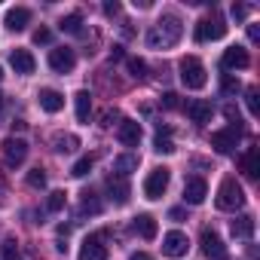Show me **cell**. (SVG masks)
<instances>
[{
    "label": "cell",
    "instance_id": "6da1fadb",
    "mask_svg": "<svg viewBox=\"0 0 260 260\" xmlns=\"http://www.w3.org/2000/svg\"><path fill=\"white\" fill-rule=\"evenodd\" d=\"M181 34H184V25H181V19L178 16H166V19H159V25H153L150 31H147V46H153V49H169V46H175L178 40H181Z\"/></svg>",
    "mask_w": 260,
    "mask_h": 260
},
{
    "label": "cell",
    "instance_id": "7a4b0ae2",
    "mask_svg": "<svg viewBox=\"0 0 260 260\" xmlns=\"http://www.w3.org/2000/svg\"><path fill=\"white\" fill-rule=\"evenodd\" d=\"M245 205V190H242V184L236 181V178H226L223 184H220V190H217V208L220 211H236V208H242Z\"/></svg>",
    "mask_w": 260,
    "mask_h": 260
},
{
    "label": "cell",
    "instance_id": "3957f363",
    "mask_svg": "<svg viewBox=\"0 0 260 260\" xmlns=\"http://www.w3.org/2000/svg\"><path fill=\"white\" fill-rule=\"evenodd\" d=\"M181 83L187 89H202L208 83V74H205V64L196 58V55H187L181 61Z\"/></svg>",
    "mask_w": 260,
    "mask_h": 260
},
{
    "label": "cell",
    "instance_id": "277c9868",
    "mask_svg": "<svg viewBox=\"0 0 260 260\" xmlns=\"http://www.w3.org/2000/svg\"><path fill=\"white\" fill-rule=\"evenodd\" d=\"M169 181H172V172H169V169H153V172L144 178V196H147V199H159V196L169 190Z\"/></svg>",
    "mask_w": 260,
    "mask_h": 260
},
{
    "label": "cell",
    "instance_id": "5b68a950",
    "mask_svg": "<svg viewBox=\"0 0 260 260\" xmlns=\"http://www.w3.org/2000/svg\"><path fill=\"white\" fill-rule=\"evenodd\" d=\"M239 138H242V125H230V128H220V132L211 135V147L217 153H233Z\"/></svg>",
    "mask_w": 260,
    "mask_h": 260
},
{
    "label": "cell",
    "instance_id": "8992f818",
    "mask_svg": "<svg viewBox=\"0 0 260 260\" xmlns=\"http://www.w3.org/2000/svg\"><path fill=\"white\" fill-rule=\"evenodd\" d=\"M226 34V25L220 22V16H214V19H202L199 25H196V43H208V40H220Z\"/></svg>",
    "mask_w": 260,
    "mask_h": 260
},
{
    "label": "cell",
    "instance_id": "52a82bcc",
    "mask_svg": "<svg viewBox=\"0 0 260 260\" xmlns=\"http://www.w3.org/2000/svg\"><path fill=\"white\" fill-rule=\"evenodd\" d=\"M199 242H202V251H205L208 260H226V245H223V239L214 230H202Z\"/></svg>",
    "mask_w": 260,
    "mask_h": 260
},
{
    "label": "cell",
    "instance_id": "ba28073f",
    "mask_svg": "<svg viewBox=\"0 0 260 260\" xmlns=\"http://www.w3.org/2000/svg\"><path fill=\"white\" fill-rule=\"evenodd\" d=\"M74 64H77L74 49L58 46V49H52V52H49V68H52L55 74H71V71H74Z\"/></svg>",
    "mask_w": 260,
    "mask_h": 260
},
{
    "label": "cell",
    "instance_id": "9c48e42d",
    "mask_svg": "<svg viewBox=\"0 0 260 260\" xmlns=\"http://www.w3.org/2000/svg\"><path fill=\"white\" fill-rule=\"evenodd\" d=\"M4 159H7L10 169L22 166V162L28 159V144H25L22 138H7V141H4Z\"/></svg>",
    "mask_w": 260,
    "mask_h": 260
},
{
    "label": "cell",
    "instance_id": "30bf717a",
    "mask_svg": "<svg viewBox=\"0 0 260 260\" xmlns=\"http://www.w3.org/2000/svg\"><path fill=\"white\" fill-rule=\"evenodd\" d=\"M187 248H190V242H187V236H184V233L172 230V233H166V236H162V254H166V257H184V254H187Z\"/></svg>",
    "mask_w": 260,
    "mask_h": 260
},
{
    "label": "cell",
    "instance_id": "8fae6325",
    "mask_svg": "<svg viewBox=\"0 0 260 260\" xmlns=\"http://www.w3.org/2000/svg\"><path fill=\"white\" fill-rule=\"evenodd\" d=\"M205 196H208V184L202 181V178H187L184 181V199L190 202V205H202L205 202Z\"/></svg>",
    "mask_w": 260,
    "mask_h": 260
},
{
    "label": "cell",
    "instance_id": "7c38bea8",
    "mask_svg": "<svg viewBox=\"0 0 260 260\" xmlns=\"http://www.w3.org/2000/svg\"><path fill=\"white\" fill-rule=\"evenodd\" d=\"M141 122H135V119H122L119 122V128H116V138H119V144H125V147H135L138 141H141Z\"/></svg>",
    "mask_w": 260,
    "mask_h": 260
},
{
    "label": "cell",
    "instance_id": "4fadbf2b",
    "mask_svg": "<svg viewBox=\"0 0 260 260\" xmlns=\"http://www.w3.org/2000/svg\"><path fill=\"white\" fill-rule=\"evenodd\" d=\"M220 64H223L226 71H242V68H248V64H251V58H248V49H242V46H230V49L223 52Z\"/></svg>",
    "mask_w": 260,
    "mask_h": 260
},
{
    "label": "cell",
    "instance_id": "5bb4252c",
    "mask_svg": "<svg viewBox=\"0 0 260 260\" xmlns=\"http://www.w3.org/2000/svg\"><path fill=\"white\" fill-rule=\"evenodd\" d=\"M28 22H31V10H28V7H13V10H7V16H4V25H7L10 31H25Z\"/></svg>",
    "mask_w": 260,
    "mask_h": 260
},
{
    "label": "cell",
    "instance_id": "9a60e30c",
    "mask_svg": "<svg viewBox=\"0 0 260 260\" xmlns=\"http://www.w3.org/2000/svg\"><path fill=\"white\" fill-rule=\"evenodd\" d=\"M10 64L16 68V74H34V68H37V61H34V55L28 52V49H13L10 52Z\"/></svg>",
    "mask_w": 260,
    "mask_h": 260
},
{
    "label": "cell",
    "instance_id": "2e32d148",
    "mask_svg": "<svg viewBox=\"0 0 260 260\" xmlns=\"http://www.w3.org/2000/svg\"><path fill=\"white\" fill-rule=\"evenodd\" d=\"M211 113H214V107L208 104V101H202V98H193V101H187V116L193 119V122H208L211 119Z\"/></svg>",
    "mask_w": 260,
    "mask_h": 260
},
{
    "label": "cell",
    "instance_id": "e0dca14e",
    "mask_svg": "<svg viewBox=\"0 0 260 260\" xmlns=\"http://www.w3.org/2000/svg\"><path fill=\"white\" fill-rule=\"evenodd\" d=\"M80 260H107V248L101 245V236H92L80 248Z\"/></svg>",
    "mask_w": 260,
    "mask_h": 260
},
{
    "label": "cell",
    "instance_id": "ac0fdd59",
    "mask_svg": "<svg viewBox=\"0 0 260 260\" xmlns=\"http://www.w3.org/2000/svg\"><path fill=\"white\" fill-rule=\"evenodd\" d=\"M40 107L46 110V113H58L61 107H64V95L58 92V89H40Z\"/></svg>",
    "mask_w": 260,
    "mask_h": 260
},
{
    "label": "cell",
    "instance_id": "d6986e66",
    "mask_svg": "<svg viewBox=\"0 0 260 260\" xmlns=\"http://www.w3.org/2000/svg\"><path fill=\"white\" fill-rule=\"evenodd\" d=\"M107 193H110V199H113L116 205H125V202H128V184H125V178L110 175V178H107Z\"/></svg>",
    "mask_w": 260,
    "mask_h": 260
},
{
    "label": "cell",
    "instance_id": "ffe728a7",
    "mask_svg": "<svg viewBox=\"0 0 260 260\" xmlns=\"http://www.w3.org/2000/svg\"><path fill=\"white\" fill-rule=\"evenodd\" d=\"M132 230H135L141 239H147V242L156 239V233H159V230H156V220H153L150 214H138V217L132 220Z\"/></svg>",
    "mask_w": 260,
    "mask_h": 260
},
{
    "label": "cell",
    "instance_id": "44dd1931",
    "mask_svg": "<svg viewBox=\"0 0 260 260\" xmlns=\"http://www.w3.org/2000/svg\"><path fill=\"white\" fill-rule=\"evenodd\" d=\"M230 230L236 239H251L254 236V217L251 214H239L236 220H230Z\"/></svg>",
    "mask_w": 260,
    "mask_h": 260
},
{
    "label": "cell",
    "instance_id": "7402d4cb",
    "mask_svg": "<svg viewBox=\"0 0 260 260\" xmlns=\"http://www.w3.org/2000/svg\"><path fill=\"white\" fill-rule=\"evenodd\" d=\"M242 172L248 178H257L260 175V147H251L245 156H242Z\"/></svg>",
    "mask_w": 260,
    "mask_h": 260
},
{
    "label": "cell",
    "instance_id": "603a6c76",
    "mask_svg": "<svg viewBox=\"0 0 260 260\" xmlns=\"http://www.w3.org/2000/svg\"><path fill=\"white\" fill-rule=\"evenodd\" d=\"M74 104H77V119H80V122H89V113H92V95L83 89V92L74 95Z\"/></svg>",
    "mask_w": 260,
    "mask_h": 260
},
{
    "label": "cell",
    "instance_id": "cb8c5ba5",
    "mask_svg": "<svg viewBox=\"0 0 260 260\" xmlns=\"http://www.w3.org/2000/svg\"><path fill=\"white\" fill-rule=\"evenodd\" d=\"M135 169H138V156H132V153H122V156L113 159V172L119 178H125L128 172H135Z\"/></svg>",
    "mask_w": 260,
    "mask_h": 260
},
{
    "label": "cell",
    "instance_id": "d4e9b609",
    "mask_svg": "<svg viewBox=\"0 0 260 260\" xmlns=\"http://www.w3.org/2000/svg\"><path fill=\"white\" fill-rule=\"evenodd\" d=\"M52 144H55V150H58V153H71V150H77V147H80V138H77V135H55V141H52Z\"/></svg>",
    "mask_w": 260,
    "mask_h": 260
},
{
    "label": "cell",
    "instance_id": "484cf974",
    "mask_svg": "<svg viewBox=\"0 0 260 260\" xmlns=\"http://www.w3.org/2000/svg\"><path fill=\"white\" fill-rule=\"evenodd\" d=\"M0 257H4V260H25L16 239H4V245H0Z\"/></svg>",
    "mask_w": 260,
    "mask_h": 260
},
{
    "label": "cell",
    "instance_id": "4316f807",
    "mask_svg": "<svg viewBox=\"0 0 260 260\" xmlns=\"http://www.w3.org/2000/svg\"><path fill=\"white\" fill-rule=\"evenodd\" d=\"M61 31H68V34H80V31H83V16H80V13L64 16V19H61Z\"/></svg>",
    "mask_w": 260,
    "mask_h": 260
},
{
    "label": "cell",
    "instance_id": "83f0119b",
    "mask_svg": "<svg viewBox=\"0 0 260 260\" xmlns=\"http://www.w3.org/2000/svg\"><path fill=\"white\" fill-rule=\"evenodd\" d=\"M92 162H95L92 156H80V159L74 162V169H71V175H74V178H86V175L92 172Z\"/></svg>",
    "mask_w": 260,
    "mask_h": 260
},
{
    "label": "cell",
    "instance_id": "f1b7e54d",
    "mask_svg": "<svg viewBox=\"0 0 260 260\" xmlns=\"http://www.w3.org/2000/svg\"><path fill=\"white\" fill-rule=\"evenodd\" d=\"M64 202H68L64 190H52V193H49V199H46V208H49V211H61V208H64Z\"/></svg>",
    "mask_w": 260,
    "mask_h": 260
},
{
    "label": "cell",
    "instance_id": "f546056e",
    "mask_svg": "<svg viewBox=\"0 0 260 260\" xmlns=\"http://www.w3.org/2000/svg\"><path fill=\"white\" fill-rule=\"evenodd\" d=\"M28 184H31L34 190H43V187H46V172H43V169H31V172H28Z\"/></svg>",
    "mask_w": 260,
    "mask_h": 260
},
{
    "label": "cell",
    "instance_id": "4dcf8cb0",
    "mask_svg": "<svg viewBox=\"0 0 260 260\" xmlns=\"http://www.w3.org/2000/svg\"><path fill=\"white\" fill-rule=\"evenodd\" d=\"M245 104H248V113H251V116H257V113H260V101H257V89H248V92H245Z\"/></svg>",
    "mask_w": 260,
    "mask_h": 260
},
{
    "label": "cell",
    "instance_id": "1f68e13d",
    "mask_svg": "<svg viewBox=\"0 0 260 260\" xmlns=\"http://www.w3.org/2000/svg\"><path fill=\"white\" fill-rule=\"evenodd\" d=\"M83 211H89V214H98L101 211V202L95 199V193H83Z\"/></svg>",
    "mask_w": 260,
    "mask_h": 260
},
{
    "label": "cell",
    "instance_id": "d6a6232c",
    "mask_svg": "<svg viewBox=\"0 0 260 260\" xmlns=\"http://www.w3.org/2000/svg\"><path fill=\"white\" fill-rule=\"evenodd\" d=\"M128 71H132V77H147V64L141 61V58H128Z\"/></svg>",
    "mask_w": 260,
    "mask_h": 260
},
{
    "label": "cell",
    "instance_id": "836d02e7",
    "mask_svg": "<svg viewBox=\"0 0 260 260\" xmlns=\"http://www.w3.org/2000/svg\"><path fill=\"white\" fill-rule=\"evenodd\" d=\"M153 150H156V153H175V144H172L169 138L156 135V141H153Z\"/></svg>",
    "mask_w": 260,
    "mask_h": 260
},
{
    "label": "cell",
    "instance_id": "e575fe53",
    "mask_svg": "<svg viewBox=\"0 0 260 260\" xmlns=\"http://www.w3.org/2000/svg\"><path fill=\"white\" fill-rule=\"evenodd\" d=\"M220 89H223V92H226V95H233V92H239V80H236V77H230V74H226V77H223V83H220Z\"/></svg>",
    "mask_w": 260,
    "mask_h": 260
},
{
    "label": "cell",
    "instance_id": "d590c367",
    "mask_svg": "<svg viewBox=\"0 0 260 260\" xmlns=\"http://www.w3.org/2000/svg\"><path fill=\"white\" fill-rule=\"evenodd\" d=\"M159 101H162V107H166V110H175V107H178V104H181V101H178V95H175V92H166V95H162V98H159Z\"/></svg>",
    "mask_w": 260,
    "mask_h": 260
},
{
    "label": "cell",
    "instance_id": "8d00e7d4",
    "mask_svg": "<svg viewBox=\"0 0 260 260\" xmlns=\"http://www.w3.org/2000/svg\"><path fill=\"white\" fill-rule=\"evenodd\" d=\"M34 43L40 46V43H52V31H46V28H40L37 34H34Z\"/></svg>",
    "mask_w": 260,
    "mask_h": 260
},
{
    "label": "cell",
    "instance_id": "74e56055",
    "mask_svg": "<svg viewBox=\"0 0 260 260\" xmlns=\"http://www.w3.org/2000/svg\"><path fill=\"white\" fill-rule=\"evenodd\" d=\"M230 13H233V19H236V22H242V19L248 16V10H245V7H233Z\"/></svg>",
    "mask_w": 260,
    "mask_h": 260
},
{
    "label": "cell",
    "instance_id": "f35d334b",
    "mask_svg": "<svg viewBox=\"0 0 260 260\" xmlns=\"http://www.w3.org/2000/svg\"><path fill=\"white\" fill-rule=\"evenodd\" d=\"M248 40H251V43L260 40V28H257V25H248Z\"/></svg>",
    "mask_w": 260,
    "mask_h": 260
},
{
    "label": "cell",
    "instance_id": "ab89813d",
    "mask_svg": "<svg viewBox=\"0 0 260 260\" xmlns=\"http://www.w3.org/2000/svg\"><path fill=\"white\" fill-rule=\"evenodd\" d=\"M116 116H119L116 110H104V116H101L104 122H101V125H113V119H116Z\"/></svg>",
    "mask_w": 260,
    "mask_h": 260
},
{
    "label": "cell",
    "instance_id": "60d3db41",
    "mask_svg": "<svg viewBox=\"0 0 260 260\" xmlns=\"http://www.w3.org/2000/svg\"><path fill=\"white\" fill-rule=\"evenodd\" d=\"M104 13H107V16H116V13H119V4H104Z\"/></svg>",
    "mask_w": 260,
    "mask_h": 260
},
{
    "label": "cell",
    "instance_id": "b9f144b4",
    "mask_svg": "<svg viewBox=\"0 0 260 260\" xmlns=\"http://www.w3.org/2000/svg\"><path fill=\"white\" fill-rule=\"evenodd\" d=\"M169 217H172V220H184V208H172Z\"/></svg>",
    "mask_w": 260,
    "mask_h": 260
},
{
    "label": "cell",
    "instance_id": "7bdbcfd3",
    "mask_svg": "<svg viewBox=\"0 0 260 260\" xmlns=\"http://www.w3.org/2000/svg\"><path fill=\"white\" fill-rule=\"evenodd\" d=\"M132 260H153V257H150V254H144V251H135V254H132Z\"/></svg>",
    "mask_w": 260,
    "mask_h": 260
},
{
    "label": "cell",
    "instance_id": "ee69618b",
    "mask_svg": "<svg viewBox=\"0 0 260 260\" xmlns=\"http://www.w3.org/2000/svg\"><path fill=\"white\" fill-rule=\"evenodd\" d=\"M0 80H4V68H0Z\"/></svg>",
    "mask_w": 260,
    "mask_h": 260
}]
</instances>
